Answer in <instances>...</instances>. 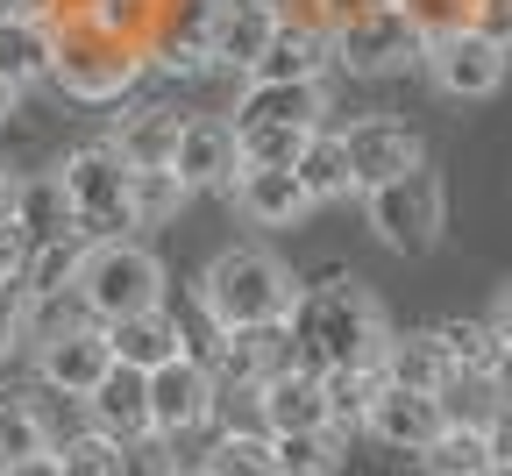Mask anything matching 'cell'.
<instances>
[{
  "instance_id": "1",
  "label": "cell",
  "mask_w": 512,
  "mask_h": 476,
  "mask_svg": "<svg viewBox=\"0 0 512 476\" xmlns=\"http://www.w3.org/2000/svg\"><path fill=\"white\" fill-rule=\"evenodd\" d=\"M384 334H392V320H384V306L370 299L363 278H320V285H299V299L285 313V356L313 377L363 370V363H377Z\"/></svg>"
},
{
  "instance_id": "2",
  "label": "cell",
  "mask_w": 512,
  "mask_h": 476,
  "mask_svg": "<svg viewBox=\"0 0 512 476\" xmlns=\"http://www.w3.org/2000/svg\"><path fill=\"white\" fill-rule=\"evenodd\" d=\"M299 299V278L285 270V256H271L264 242H228L207 270H200V313L214 334H242V327H285Z\"/></svg>"
},
{
  "instance_id": "3",
  "label": "cell",
  "mask_w": 512,
  "mask_h": 476,
  "mask_svg": "<svg viewBox=\"0 0 512 476\" xmlns=\"http://www.w3.org/2000/svg\"><path fill=\"white\" fill-rule=\"evenodd\" d=\"M72 299L93 327L107 320H128V313H143V306H164V263L150 242L136 235H114V242H86L79 256V278H72Z\"/></svg>"
},
{
  "instance_id": "4",
  "label": "cell",
  "mask_w": 512,
  "mask_h": 476,
  "mask_svg": "<svg viewBox=\"0 0 512 476\" xmlns=\"http://www.w3.org/2000/svg\"><path fill=\"white\" fill-rule=\"evenodd\" d=\"M57 185H64V207H72V228L86 242H114L128 235V157L114 150V135H93V143L64 150L57 164Z\"/></svg>"
},
{
  "instance_id": "5",
  "label": "cell",
  "mask_w": 512,
  "mask_h": 476,
  "mask_svg": "<svg viewBox=\"0 0 512 476\" xmlns=\"http://www.w3.org/2000/svg\"><path fill=\"white\" fill-rule=\"evenodd\" d=\"M150 57L143 43H114V36H93L79 22H57V57H50V86L72 93L86 107H107V100H128L143 86Z\"/></svg>"
},
{
  "instance_id": "6",
  "label": "cell",
  "mask_w": 512,
  "mask_h": 476,
  "mask_svg": "<svg viewBox=\"0 0 512 476\" xmlns=\"http://www.w3.org/2000/svg\"><path fill=\"white\" fill-rule=\"evenodd\" d=\"M356 199H363L370 235L392 249V256H427V249L441 242V228H448V192H441V178H434L427 164L384 178V185H370V192H356Z\"/></svg>"
},
{
  "instance_id": "7",
  "label": "cell",
  "mask_w": 512,
  "mask_h": 476,
  "mask_svg": "<svg viewBox=\"0 0 512 476\" xmlns=\"http://www.w3.org/2000/svg\"><path fill=\"white\" fill-rule=\"evenodd\" d=\"M328 50H335V72H349V79H384V72L420 64V36L399 15V0H370V8L328 22Z\"/></svg>"
},
{
  "instance_id": "8",
  "label": "cell",
  "mask_w": 512,
  "mask_h": 476,
  "mask_svg": "<svg viewBox=\"0 0 512 476\" xmlns=\"http://www.w3.org/2000/svg\"><path fill=\"white\" fill-rule=\"evenodd\" d=\"M420 72L434 79L441 100H491L512 72V50H498L491 36H477L470 22L463 29H448L434 43H420Z\"/></svg>"
},
{
  "instance_id": "9",
  "label": "cell",
  "mask_w": 512,
  "mask_h": 476,
  "mask_svg": "<svg viewBox=\"0 0 512 476\" xmlns=\"http://www.w3.org/2000/svg\"><path fill=\"white\" fill-rule=\"evenodd\" d=\"M143 398H150V441H171V448H178L185 434H200V427L214 420V405H221L214 370L192 363V356L157 363V370L143 377Z\"/></svg>"
},
{
  "instance_id": "10",
  "label": "cell",
  "mask_w": 512,
  "mask_h": 476,
  "mask_svg": "<svg viewBox=\"0 0 512 476\" xmlns=\"http://www.w3.org/2000/svg\"><path fill=\"white\" fill-rule=\"evenodd\" d=\"M107 370H114V356H107V334L93 320H64V327L36 334V377H43V391L86 398Z\"/></svg>"
},
{
  "instance_id": "11",
  "label": "cell",
  "mask_w": 512,
  "mask_h": 476,
  "mask_svg": "<svg viewBox=\"0 0 512 476\" xmlns=\"http://www.w3.org/2000/svg\"><path fill=\"white\" fill-rule=\"evenodd\" d=\"M207 15H214V0H164L157 29L143 36L150 72H164V79H207L214 72V57H207Z\"/></svg>"
},
{
  "instance_id": "12",
  "label": "cell",
  "mask_w": 512,
  "mask_h": 476,
  "mask_svg": "<svg viewBox=\"0 0 512 476\" xmlns=\"http://www.w3.org/2000/svg\"><path fill=\"white\" fill-rule=\"evenodd\" d=\"M342 157H349L356 192H370V185H384V178H399V171L427 164V143H420V135H413L406 121L363 114V121H349V128H342Z\"/></svg>"
},
{
  "instance_id": "13",
  "label": "cell",
  "mask_w": 512,
  "mask_h": 476,
  "mask_svg": "<svg viewBox=\"0 0 512 476\" xmlns=\"http://www.w3.org/2000/svg\"><path fill=\"white\" fill-rule=\"evenodd\" d=\"M171 171L185 178V192H228L235 171H242L228 114H185L178 121V143H171Z\"/></svg>"
},
{
  "instance_id": "14",
  "label": "cell",
  "mask_w": 512,
  "mask_h": 476,
  "mask_svg": "<svg viewBox=\"0 0 512 476\" xmlns=\"http://www.w3.org/2000/svg\"><path fill=\"white\" fill-rule=\"evenodd\" d=\"M328 128V79H249L235 93L228 128Z\"/></svg>"
},
{
  "instance_id": "15",
  "label": "cell",
  "mask_w": 512,
  "mask_h": 476,
  "mask_svg": "<svg viewBox=\"0 0 512 476\" xmlns=\"http://www.w3.org/2000/svg\"><path fill=\"white\" fill-rule=\"evenodd\" d=\"M278 15L271 0H214V15H207V57H214V72H242L249 79V64L264 57V43L278 36Z\"/></svg>"
},
{
  "instance_id": "16",
  "label": "cell",
  "mask_w": 512,
  "mask_h": 476,
  "mask_svg": "<svg viewBox=\"0 0 512 476\" xmlns=\"http://www.w3.org/2000/svg\"><path fill=\"white\" fill-rule=\"evenodd\" d=\"M228 199H235V214L249 228H292V221L313 214V199L292 178V164H242L235 185H228Z\"/></svg>"
},
{
  "instance_id": "17",
  "label": "cell",
  "mask_w": 512,
  "mask_h": 476,
  "mask_svg": "<svg viewBox=\"0 0 512 476\" xmlns=\"http://www.w3.org/2000/svg\"><path fill=\"white\" fill-rule=\"evenodd\" d=\"M363 434L384 441L392 455H420L441 434V405L434 391H399V384H377V398L363 405Z\"/></svg>"
},
{
  "instance_id": "18",
  "label": "cell",
  "mask_w": 512,
  "mask_h": 476,
  "mask_svg": "<svg viewBox=\"0 0 512 476\" xmlns=\"http://www.w3.org/2000/svg\"><path fill=\"white\" fill-rule=\"evenodd\" d=\"M256 398V420H264V434H299V427H328V398H320V377L299 370V363H278L271 377L249 384Z\"/></svg>"
},
{
  "instance_id": "19",
  "label": "cell",
  "mask_w": 512,
  "mask_h": 476,
  "mask_svg": "<svg viewBox=\"0 0 512 476\" xmlns=\"http://www.w3.org/2000/svg\"><path fill=\"white\" fill-rule=\"evenodd\" d=\"M79 405H86V427H93V434H107V441H121V448H136V455L150 448V398H143V377H136V370L114 363Z\"/></svg>"
},
{
  "instance_id": "20",
  "label": "cell",
  "mask_w": 512,
  "mask_h": 476,
  "mask_svg": "<svg viewBox=\"0 0 512 476\" xmlns=\"http://www.w3.org/2000/svg\"><path fill=\"white\" fill-rule=\"evenodd\" d=\"M100 334H107V356L121 370H136V377H150L157 363L185 356V320L171 306H143V313H128V320H107Z\"/></svg>"
},
{
  "instance_id": "21",
  "label": "cell",
  "mask_w": 512,
  "mask_h": 476,
  "mask_svg": "<svg viewBox=\"0 0 512 476\" xmlns=\"http://www.w3.org/2000/svg\"><path fill=\"white\" fill-rule=\"evenodd\" d=\"M328 64H335L328 22H313V15L285 8V15H278V36L264 43V57L249 64V79H328Z\"/></svg>"
},
{
  "instance_id": "22",
  "label": "cell",
  "mask_w": 512,
  "mask_h": 476,
  "mask_svg": "<svg viewBox=\"0 0 512 476\" xmlns=\"http://www.w3.org/2000/svg\"><path fill=\"white\" fill-rule=\"evenodd\" d=\"M79 256H86V235L72 228V235H57V242H36L29 256H22V299L29 306H57L64 292H72V278H79Z\"/></svg>"
},
{
  "instance_id": "23",
  "label": "cell",
  "mask_w": 512,
  "mask_h": 476,
  "mask_svg": "<svg viewBox=\"0 0 512 476\" xmlns=\"http://www.w3.org/2000/svg\"><path fill=\"white\" fill-rule=\"evenodd\" d=\"M50 57H57V22H0V79L15 93L50 86Z\"/></svg>"
},
{
  "instance_id": "24",
  "label": "cell",
  "mask_w": 512,
  "mask_h": 476,
  "mask_svg": "<svg viewBox=\"0 0 512 476\" xmlns=\"http://www.w3.org/2000/svg\"><path fill=\"white\" fill-rule=\"evenodd\" d=\"M292 178L306 185L313 207H335V199H349L356 178H349V157H342V128H313L306 150H299V164H292Z\"/></svg>"
},
{
  "instance_id": "25",
  "label": "cell",
  "mask_w": 512,
  "mask_h": 476,
  "mask_svg": "<svg viewBox=\"0 0 512 476\" xmlns=\"http://www.w3.org/2000/svg\"><path fill=\"white\" fill-rule=\"evenodd\" d=\"M413 462H420V476H491L484 420H441V434H434Z\"/></svg>"
},
{
  "instance_id": "26",
  "label": "cell",
  "mask_w": 512,
  "mask_h": 476,
  "mask_svg": "<svg viewBox=\"0 0 512 476\" xmlns=\"http://www.w3.org/2000/svg\"><path fill=\"white\" fill-rule=\"evenodd\" d=\"M377 377H384V384H399V391H441L448 363H441V349H434V334H427V327H420V334H384Z\"/></svg>"
},
{
  "instance_id": "27",
  "label": "cell",
  "mask_w": 512,
  "mask_h": 476,
  "mask_svg": "<svg viewBox=\"0 0 512 476\" xmlns=\"http://www.w3.org/2000/svg\"><path fill=\"white\" fill-rule=\"evenodd\" d=\"M434 334V349H441V363H448V377H491V363H498V349H505V334L491 327V320H441V327H427Z\"/></svg>"
},
{
  "instance_id": "28",
  "label": "cell",
  "mask_w": 512,
  "mask_h": 476,
  "mask_svg": "<svg viewBox=\"0 0 512 476\" xmlns=\"http://www.w3.org/2000/svg\"><path fill=\"white\" fill-rule=\"evenodd\" d=\"M185 178L171 171V164H128V221L136 228H164V221H178V207H185Z\"/></svg>"
},
{
  "instance_id": "29",
  "label": "cell",
  "mask_w": 512,
  "mask_h": 476,
  "mask_svg": "<svg viewBox=\"0 0 512 476\" xmlns=\"http://www.w3.org/2000/svg\"><path fill=\"white\" fill-rule=\"evenodd\" d=\"M15 228L29 235V249H36V242H57V235H72V207H64L57 171L22 178V192H15Z\"/></svg>"
},
{
  "instance_id": "30",
  "label": "cell",
  "mask_w": 512,
  "mask_h": 476,
  "mask_svg": "<svg viewBox=\"0 0 512 476\" xmlns=\"http://www.w3.org/2000/svg\"><path fill=\"white\" fill-rule=\"evenodd\" d=\"M271 462H278V476H335L342 469V434L335 427L271 434Z\"/></svg>"
},
{
  "instance_id": "31",
  "label": "cell",
  "mask_w": 512,
  "mask_h": 476,
  "mask_svg": "<svg viewBox=\"0 0 512 476\" xmlns=\"http://www.w3.org/2000/svg\"><path fill=\"white\" fill-rule=\"evenodd\" d=\"M157 8L164 0H72V22L93 36H114V43H143L157 29Z\"/></svg>"
},
{
  "instance_id": "32",
  "label": "cell",
  "mask_w": 512,
  "mask_h": 476,
  "mask_svg": "<svg viewBox=\"0 0 512 476\" xmlns=\"http://www.w3.org/2000/svg\"><path fill=\"white\" fill-rule=\"evenodd\" d=\"M50 455H57V476H128L136 469V448H121L93 427L72 434V441H50Z\"/></svg>"
},
{
  "instance_id": "33",
  "label": "cell",
  "mask_w": 512,
  "mask_h": 476,
  "mask_svg": "<svg viewBox=\"0 0 512 476\" xmlns=\"http://www.w3.org/2000/svg\"><path fill=\"white\" fill-rule=\"evenodd\" d=\"M171 143H178V114H171V107L128 114L121 135H114V150H121L128 164H171Z\"/></svg>"
},
{
  "instance_id": "34",
  "label": "cell",
  "mask_w": 512,
  "mask_h": 476,
  "mask_svg": "<svg viewBox=\"0 0 512 476\" xmlns=\"http://www.w3.org/2000/svg\"><path fill=\"white\" fill-rule=\"evenodd\" d=\"M377 363H363V370H328L320 377V398H328V427L335 434H349V427H363V405L377 398Z\"/></svg>"
},
{
  "instance_id": "35",
  "label": "cell",
  "mask_w": 512,
  "mask_h": 476,
  "mask_svg": "<svg viewBox=\"0 0 512 476\" xmlns=\"http://www.w3.org/2000/svg\"><path fill=\"white\" fill-rule=\"evenodd\" d=\"M29 455H50V427H43V413L29 398H0V469L8 462H29Z\"/></svg>"
},
{
  "instance_id": "36",
  "label": "cell",
  "mask_w": 512,
  "mask_h": 476,
  "mask_svg": "<svg viewBox=\"0 0 512 476\" xmlns=\"http://www.w3.org/2000/svg\"><path fill=\"white\" fill-rule=\"evenodd\" d=\"M207 469H214V476H278L271 434H264V427H235V434H221V441L207 448Z\"/></svg>"
},
{
  "instance_id": "37",
  "label": "cell",
  "mask_w": 512,
  "mask_h": 476,
  "mask_svg": "<svg viewBox=\"0 0 512 476\" xmlns=\"http://www.w3.org/2000/svg\"><path fill=\"white\" fill-rule=\"evenodd\" d=\"M306 135H313V128H278V121H264V128H235V157H242V164H299Z\"/></svg>"
},
{
  "instance_id": "38",
  "label": "cell",
  "mask_w": 512,
  "mask_h": 476,
  "mask_svg": "<svg viewBox=\"0 0 512 476\" xmlns=\"http://www.w3.org/2000/svg\"><path fill=\"white\" fill-rule=\"evenodd\" d=\"M399 15L413 22L420 43H434V36H448V29L470 22V0H399Z\"/></svg>"
},
{
  "instance_id": "39",
  "label": "cell",
  "mask_w": 512,
  "mask_h": 476,
  "mask_svg": "<svg viewBox=\"0 0 512 476\" xmlns=\"http://www.w3.org/2000/svg\"><path fill=\"white\" fill-rule=\"evenodd\" d=\"M22 342H29V299H22V285H0V363Z\"/></svg>"
},
{
  "instance_id": "40",
  "label": "cell",
  "mask_w": 512,
  "mask_h": 476,
  "mask_svg": "<svg viewBox=\"0 0 512 476\" xmlns=\"http://www.w3.org/2000/svg\"><path fill=\"white\" fill-rule=\"evenodd\" d=\"M484 448H491V476H512V405L484 413Z\"/></svg>"
},
{
  "instance_id": "41",
  "label": "cell",
  "mask_w": 512,
  "mask_h": 476,
  "mask_svg": "<svg viewBox=\"0 0 512 476\" xmlns=\"http://www.w3.org/2000/svg\"><path fill=\"white\" fill-rule=\"evenodd\" d=\"M470 29L491 36L498 50H512V0H470Z\"/></svg>"
},
{
  "instance_id": "42",
  "label": "cell",
  "mask_w": 512,
  "mask_h": 476,
  "mask_svg": "<svg viewBox=\"0 0 512 476\" xmlns=\"http://www.w3.org/2000/svg\"><path fill=\"white\" fill-rule=\"evenodd\" d=\"M22 256H29V235H22L15 214H8V221H0V278H8V285L22 278Z\"/></svg>"
},
{
  "instance_id": "43",
  "label": "cell",
  "mask_w": 512,
  "mask_h": 476,
  "mask_svg": "<svg viewBox=\"0 0 512 476\" xmlns=\"http://www.w3.org/2000/svg\"><path fill=\"white\" fill-rule=\"evenodd\" d=\"M64 0H0V22H57Z\"/></svg>"
},
{
  "instance_id": "44",
  "label": "cell",
  "mask_w": 512,
  "mask_h": 476,
  "mask_svg": "<svg viewBox=\"0 0 512 476\" xmlns=\"http://www.w3.org/2000/svg\"><path fill=\"white\" fill-rule=\"evenodd\" d=\"M484 391H491L498 405H512V342L498 349V363H491V377H484Z\"/></svg>"
},
{
  "instance_id": "45",
  "label": "cell",
  "mask_w": 512,
  "mask_h": 476,
  "mask_svg": "<svg viewBox=\"0 0 512 476\" xmlns=\"http://www.w3.org/2000/svg\"><path fill=\"white\" fill-rule=\"evenodd\" d=\"M498 334H505V342H512V285H498V299H491V313H484Z\"/></svg>"
},
{
  "instance_id": "46",
  "label": "cell",
  "mask_w": 512,
  "mask_h": 476,
  "mask_svg": "<svg viewBox=\"0 0 512 476\" xmlns=\"http://www.w3.org/2000/svg\"><path fill=\"white\" fill-rule=\"evenodd\" d=\"M0 476H57V455H29V462H8Z\"/></svg>"
},
{
  "instance_id": "47",
  "label": "cell",
  "mask_w": 512,
  "mask_h": 476,
  "mask_svg": "<svg viewBox=\"0 0 512 476\" xmlns=\"http://www.w3.org/2000/svg\"><path fill=\"white\" fill-rule=\"evenodd\" d=\"M15 192H22V171H8V164H0V221L15 214Z\"/></svg>"
},
{
  "instance_id": "48",
  "label": "cell",
  "mask_w": 512,
  "mask_h": 476,
  "mask_svg": "<svg viewBox=\"0 0 512 476\" xmlns=\"http://www.w3.org/2000/svg\"><path fill=\"white\" fill-rule=\"evenodd\" d=\"M15 100H22V93H15L8 79H0V121H8V114H15Z\"/></svg>"
},
{
  "instance_id": "49",
  "label": "cell",
  "mask_w": 512,
  "mask_h": 476,
  "mask_svg": "<svg viewBox=\"0 0 512 476\" xmlns=\"http://www.w3.org/2000/svg\"><path fill=\"white\" fill-rule=\"evenodd\" d=\"M171 476H214V469H207V462H192V469H178V462H171Z\"/></svg>"
},
{
  "instance_id": "50",
  "label": "cell",
  "mask_w": 512,
  "mask_h": 476,
  "mask_svg": "<svg viewBox=\"0 0 512 476\" xmlns=\"http://www.w3.org/2000/svg\"><path fill=\"white\" fill-rule=\"evenodd\" d=\"M271 8H299V0H271Z\"/></svg>"
},
{
  "instance_id": "51",
  "label": "cell",
  "mask_w": 512,
  "mask_h": 476,
  "mask_svg": "<svg viewBox=\"0 0 512 476\" xmlns=\"http://www.w3.org/2000/svg\"><path fill=\"white\" fill-rule=\"evenodd\" d=\"M0 285H8V278H0Z\"/></svg>"
}]
</instances>
